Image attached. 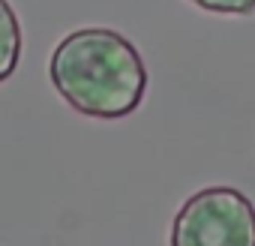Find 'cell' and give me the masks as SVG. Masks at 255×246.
Returning a JSON list of instances; mask_svg holds the SVG:
<instances>
[{"label": "cell", "instance_id": "cell-1", "mask_svg": "<svg viewBox=\"0 0 255 246\" xmlns=\"http://www.w3.org/2000/svg\"><path fill=\"white\" fill-rule=\"evenodd\" d=\"M48 78L69 108L96 120L135 114L150 81L141 51L111 27L66 33L48 57Z\"/></svg>", "mask_w": 255, "mask_h": 246}, {"label": "cell", "instance_id": "cell-2", "mask_svg": "<svg viewBox=\"0 0 255 246\" xmlns=\"http://www.w3.org/2000/svg\"><path fill=\"white\" fill-rule=\"evenodd\" d=\"M168 246H255V204L234 186L192 192L171 219Z\"/></svg>", "mask_w": 255, "mask_h": 246}, {"label": "cell", "instance_id": "cell-3", "mask_svg": "<svg viewBox=\"0 0 255 246\" xmlns=\"http://www.w3.org/2000/svg\"><path fill=\"white\" fill-rule=\"evenodd\" d=\"M21 60V24L9 0H0V84L12 78Z\"/></svg>", "mask_w": 255, "mask_h": 246}, {"label": "cell", "instance_id": "cell-4", "mask_svg": "<svg viewBox=\"0 0 255 246\" xmlns=\"http://www.w3.org/2000/svg\"><path fill=\"white\" fill-rule=\"evenodd\" d=\"M189 3L213 15H252L255 12V0H189Z\"/></svg>", "mask_w": 255, "mask_h": 246}]
</instances>
